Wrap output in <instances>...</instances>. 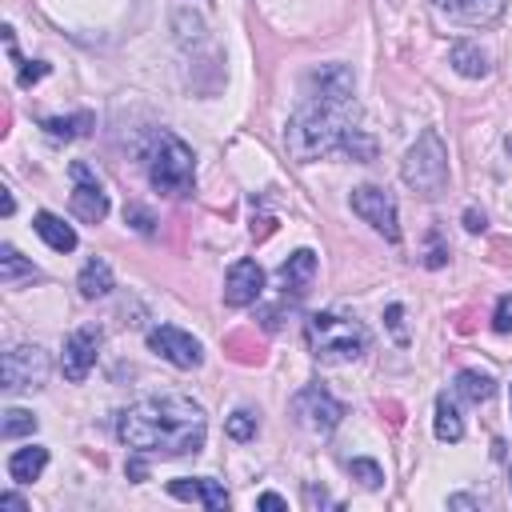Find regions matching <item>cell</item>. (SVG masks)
<instances>
[{
  "label": "cell",
  "instance_id": "6da1fadb",
  "mask_svg": "<svg viewBox=\"0 0 512 512\" xmlns=\"http://www.w3.org/2000/svg\"><path fill=\"white\" fill-rule=\"evenodd\" d=\"M116 436L124 448L144 456H188L204 448L208 416L192 396L164 392L128 404L116 416Z\"/></svg>",
  "mask_w": 512,
  "mask_h": 512
},
{
  "label": "cell",
  "instance_id": "7a4b0ae2",
  "mask_svg": "<svg viewBox=\"0 0 512 512\" xmlns=\"http://www.w3.org/2000/svg\"><path fill=\"white\" fill-rule=\"evenodd\" d=\"M356 108L352 104H324V100H308L284 128V148L296 164H312L328 152L340 148L344 132L352 128Z\"/></svg>",
  "mask_w": 512,
  "mask_h": 512
},
{
  "label": "cell",
  "instance_id": "3957f363",
  "mask_svg": "<svg viewBox=\"0 0 512 512\" xmlns=\"http://www.w3.org/2000/svg\"><path fill=\"white\" fill-rule=\"evenodd\" d=\"M304 340H308V352L320 360V364H348L356 356L368 352V328L348 320V316H336V312H316L308 316L304 324Z\"/></svg>",
  "mask_w": 512,
  "mask_h": 512
},
{
  "label": "cell",
  "instance_id": "277c9868",
  "mask_svg": "<svg viewBox=\"0 0 512 512\" xmlns=\"http://www.w3.org/2000/svg\"><path fill=\"white\" fill-rule=\"evenodd\" d=\"M148 184L160 192V196H188L192 184H196V156L192 148L172 136V132H160L148 148Z\"/></svg>",
  "mask_w": 512,
  "mask_h": 512
},
{
  "label": "cell",
  "instance_id": "5b68a950",
  "mask_svg": "<svg viewBox=\"0 0 512 512\" xmlns=\"http://www.w3.org/2000/svg\"><path fill=\"white\" fill-rule=\"evenodd\" d=\"M400 176L420 196H440L444 192V184H448V148H444L436 128H424L416 136V144L404 152Z\"/></svg>",
  "mask_w": 512,
  "mask_h": 512
},
{
  "label": "cell",
  "instance_id": "8992f818",
  "mask_svg": "<svg viewBox=\"0 0 512 512\" xmlns=\"http://www.w3.org/2000/svg\"><path fill=\"white\" fill-rule=\"evenodd\" d=\"M48 372H52V360L40 344H16L4 352V364H0V380L8 392H28V388H44L48 384Z\"/></svg>",
  "mask_w": 512,
  "mask_h": 512
},
{
  "label": "cell",
  "instance_id": "52a82bcc",
  "mask_svg": "<svg viewBox=\"0 0 512 512\" xmlns=\"http://www.w3.org/2000/svg\"><path fill=\"white\" fill-rule=\"evenodd\" d=\"M348 204H352V212H356L364 224H372L384 240H400V216H396L392 192H384V188H376V184H360V188H352Z\"/></svg>",
  "mask_w": 512,
  "mask_h": 512
},
{
  "label": "cell",
  "instance_id": "ba28073f",
  "mask_svg": "<svg viewBox=\"0 0 512 512\" xmlns=\"http://www.w3.org/2000/svg\"><path fill=\"white\" fill-rule=\"evenodd\" d=\"M292 412H296V420H300L308 432H316V436H328V432L344 420V404H340L332 392H324L320 384L300 388L296 400H292Z\"/></svg>",
  "mask_w": 512,
  "mask_h": 512
},
{
  "label": "cell",
  "instance_id": "9c48e42d",
  "mask_svg": "<svg viewBox=\"0 0 512 512\" xmlns=\"http://www.w3.org/2000/svg\"><path fill=\"white\" fill-rule=\"evenodd\" d=\"M148 348H152L160 360L176 364V368H200V360H204V344H200L192 332L176 328V324H156V328H148Z\"/></svg>",
  "mask_w": 512,
  "mask_h": 512
},
{
  "label": "cell",
  "instance_id": "30bf717a",
  "mask_svg": "<svg viewBox=\"0 0 512 512\" xmlns=\"http://www.w3.org/2000/svg\"><path fill=\"white\" fill-rule=\"evenodd\" d=\"M68 176H72V216L84 220V224H100L108 216V192L100 188V180L88 172V164L72 160L68 164Z\"/></svg>",
  "mask_w": 512,
  "mask_h": 512
},
{
  "label": "cell",
  "instance_id": "8fae6325",
  "mask_svg": "<svg viewBox=\"0 0 512 512\" xmlns=\"http://www.w3.org/2000/svg\"><path fill=\"white\" fill-rule=\"evenodd\" d=\"M352 88L356 76L348 64H320L304 76V96L308 100H324V104H352Z\"/></svg>",
  "mask_w": 512,
  "mask_h": 512
},
{
  "label": "cell",
  "instance_id": "7c38bea8",
  "mask_svg": "<svg viewBox=\"0 0 512 512\" xmlns=\"http://www.w3.org/2000/svg\"><path fill=\"white\" fill-rule=\"evenodd\" d=\"M100 344H104V332H100L96 324H84V328L68 332V340H64V352H60V368H64V376H68L72 384H80V380L92 372Z\"/></svg>",
  "mask_w": 512,
  "mask_h": 512
},
{
  "label": "cell",
  "instance_id": "4fadbf2b",
  "mask_svg": "<svg viewBox=\"0 0 512 512\" xmlns=\"http://www.w3.org/2000/svg\"><path fill=\"white\" fill-rule=\"evenodd\" d=\"M264 292V268L256 260H236L224 276V304L228 308H248Z\"/></svg>",
  "mask_w": 512,
  "mask_h": 512
},
{
  "label": "cell",
  "instance_id": "5bb4252c",
  "mask_svg": "<svg viewBox=\"0 0 512 512\" xmlns=\"http://www.w3.org/2000/svg\"><path fill=\"white\" fill-rule=\"evenodd\" d=\"M168 496L204 504L208 512H224V508H228V492H224V484L212 480V476H180V480H168Z\"/></svg>",
  "mask_w": 512,
  "mask_h": 512
},
{
  "label": "cell",
  "instance_id": "9a60e30c",
  "mask_svg": "<svg viewBox=\"0 0 512 512\" xmlns=\"http://www.w3.org/2000/svg\"><path fill=\"white\" fill-rule=\"evenodd\" d=\"M276 280H280L284 296L300 300V296L312 288V280H316V252H312V248H296V252L276 268Z\"/></svg>",
  "mask_w": 512,
  "mask_h": 512
},
{
  "label": "cell",
  "instance_id": "2e32d148",
  "mask_svg": "<svg viewBox=\"0 0 512 512\" xmlns=\"http://www.w3.org/2000/svg\"><path fill=\"white\" fill-rule=\"evenodd\" d=\"M436 8L460 24H472V28L496 24L504 16V0H436Z\"/></svg>",
  "mask_w": 512,
  "mask_h": 512
},
{
  "label": "cell",
  "instance_id": "e0dca14e",
  "mask_svg": "<svg viewBox=\"0 0 512 512\" xmlns=\"http://www.w3.org/2000/svg\"><path fill=\"white\" fill-rule=\"evenodd\" d=\"M32 228H36V236H40L52 252H72V248H76V228L64 224L56 212H36V216H32Z\"/></svg>",
  "mask_w": 512,
  "mask_h": 512
},
{
  "label": "cell",
  "instance_id": "ac0fdd59",
  "mask_svg": "<svg viewBox=\"0 0 512 512\" xmlns=\"http://www.w3.org/2000/svg\"><path fill=\"white\" fill-rule=\"evenodd\" d=\"M44 464H48V448L44 444H28V448H16L4 468H8V476L16 484H32V480H40Z\"/></svg>",
  "mask_w": 512,
  "mask_h": 512
},
{
  "label": "cell",
  "instance_id": "d6986e66",
  "mask_svg": "<svg viewBox=\"0 0 512 512\" xmlns=\"http://www.w3.org/2000/svg\"><path fill=\"white\" fill-rule=\"evenodd\" d=\"M432 432H436V440H444V444H456V440H464V416H460L456 400H448V396H436Z\"/></svg>",
  "mask_w": 512,
  "mask_h": 512
},
{
  "label": "cell",
  "instance_id": "ffe728a7",
  "mask_svg": "<svg viewBox=\"0 0 512 512\" xmlns=\"http://www.w3.org/2000/svg\"><path fill=\"white\" fill-rule=\"evenodd\" d=\"M76 288H80V296H84V300L108 296V292H112V268H108L100 256H92V260L80 268V276H76Z\"/></svg>",
  "mask_w": 512,
  "mask_h": 512
},
{
  "label": "cell",
  "instance_id": "44dd1931",
  "mask_svg": "<svg viewBox=\"0 0 512 512\" xmlns=\"http://www.w3.org/2000/svg\"><path fill=\"white\" fill-rule=\"evenodd\" d=\"M448 64H452L460 76H468V80H480V76H488V56L480 52V44H468V40L452 44V52H448Z\"/></svg>",
  "mask_w": 512,
  "mask_h": 512
},
{
  "label": "cell",
  "instance_id": "7402d4cb",
  "mask_svg": "<svg viewBox=\"0 0 512 512\" xmlns=\"http://www.w3.org/2000/svg\"><path fill=\"white\" fill-rule=\"evenodd\" d=\"M20 280H40V268L32 260H24L12 244H0V284L16 288Z\"/></svg>",
  "mask_w": 512,
  "mask_h": 512
},
{
  "label": "cell",
  "instance_id": "603a6c76",
  "mask_svg": "<svg viewBox=\"0 0 512 512\" xmlns=\"http://www.w3.org/2000/svg\"><path fill=\"white\" fill-rule=\"evenodd\" d=\"M456 392H460L468 404H484V400H492L496 380H492L488 372H480V368H464V372H456Z\"/></svg>",
  "mask_w": 512,
  "mask_h": 512
},
{
  "label": "cell",
  "instance_id": "cb8c5ba5",
  "mask_svg": "<svg viewBox=\"0 0 512 512\" xmlns=\"http://www.w3.org/2000/svg\"><path fill=\"white\" fill-rule=\"evenodd\" d=\"M92 124H96L92 112H76V116H48L40 128H44L52 140H76V136H88Z\"/></svg>",
  "mask_w": 512,
  "mask_h": 512
},
{
  "label": "cell",
  "instance_id": "d4e9b609",
  "mask_svg": "<svg viewBox=\"0 0 512 512\" xmlns=\"http://www.w3.org/2000/svg\"><path fill=\"white\" fill-rule=\"evenodd\" d=\"M204 36H208L204 20H200L196 12L188 16V8H184V4H176V40H180L184 48H196V44H200Z\"/></svg>",
  "mask_w": 512,
  "mask_h": 512
},
{
  "label": "cell",
  "instance_id": "484cf974",
  "mask_svg": "<svg viewBox=\"0 0 512 512\" xmlns=\"http://www.w3.org/2000/svg\"><path fill=\"white\" fill-rule=\"evenodd\" d=\"M36 424H40V420H36L28 408H8V412H4V420H0V436H4V440L32 436V432H36Z\"/></svg>",
  "mask_w": 512,
  "mask_h": 512
},
{
  "label": "cell",
  "instance_id": "4316f807",
  "mask_svg": "<svg viewBox=\"0 0 512 512\" xmlns=\"http://www.w3.org/2000/svg\"><path fill=\"white\" fill-rule=\"evenodd\" d=\"M340 152H348L352 160L368 164V160L376 156V140H372L368 132H360V128H348V132H344V140H340Z\"/></svg>",
  "mask_w": 512,
  "mask_h": 512
},
{
  "label": "cell",
  "instance_id": "83f0119b",
  "mask_svg": "<svg viewBox=\"0 0 512 512\" xmlns=\"http://www.w3.org/2000/svg\"><path fill=\"white\" fill-rule=\"evenodd\" d=\"M224 432H228L232 440H256V432H260V420H256V412H248V408H236V412L224 420Z\"/></svg>",
  "mask_w": 512,
  "mask_h": 512
},
{
  "label": "cell",
  "instance_id": "f1b7e54d",
  "mask_svg": "<svg viewBox=\"0 0 512 512\" xmlns=\"http://www.w3.org/2000/svg\"><path fill=\"white\" fill-rule=\"evenodd\" d=\"M348 472H352V480H360L364 488H380V484H384V468H380L376 460L356 456V460H348Z\"/></svg>",
  "mask_w": 512,
  "mask_h": 512
},
{
  "label": "cell",
  "instance_id": "f546056e",
  "mask_svg": "<svg viewBox=\"0 0 512 512\" xmlns=\"http://www.w3.org/2000/svg\"><path fill=\"white\" fill-rule=\"evenodd\" d=\"M384 324H388V332H392L400 344H408V332H404V304H388V308H384Z\"/></svg>",
  "mask_w": 512,
  "mask_h": 512
},
{
  "label": "cell",
  "instance_id": "4dcf8cb0",
  "mask_svg": "<svg viewBox=\"0 0 512 512\" xmlns=\"http://www.w3.org/2000/svg\"><path fill=\"white\" fill-rule=\"evenodd\" d=\"M124 224H132L136 232H152V224H156V220H152V212H148V208L128 204V208H124Z\"/></svg>",
  "mask_w": 512,
  "mask_h": 512
},
{
  "label": "cell",
  "instance_id": "1f68e13d",
  "mask_svg": "<svg viewBox=\"0 0 512 512\" xmlns=\"http://www.w3.org/2000/svg\"><path fill=\"white\" fill-rule=\"evenodd\" d=\"M492 328L496 332H512V296H500L496 316H492Z\"/></svg>",
  "mask_w": 512,
  "mask_h": 512
},
{
  "label": "cell",
  "instance_id": "d6a6232c",
  "mask_svg": "<svg viewBox=\"0 0 512 512\" xmlns=\"http://www.w3.org/2000/svg\"><path fill=\"white\" fill-rule=\"evenodd\" d=\"M444 260H448V248H444L440 236L432 232V236H428V256H424V264H428V268H440Z\"/></svg>",
  "mask_w": 512,
  "mask_h": 512
},
{
  "label": "cell",
  "instance_id": "836d02e7",
  "mask_svg": "<svg viewBox=\"0 0 512 512\" xmlns=\"http://www.w3.org/2000/svg\"><path fill=\"white\" fill-rule=\"evenodd\" d=\"M44 76H48V64L36 60V64H24L16 80H20V88H28V84H36V80H44Z\"/></svg>",
  "mask_w": 512,
  "mask_h": 512
},
{
  "label": "cell",
  "instance_id": "e575fe53",
  "mask_svg": "<svg viewBox=\"0 0 512 512\" xmlns=\"http://www.w3.org/2000/svg\"><path fill=\"white\" fill-rule=\"evenodd\" d=\"M256 508H260V512H284V508H288V500H284V496H276V492H264V496H256Z\"/></svg>",
  "mask_w": 512,
  "mask_h": 512
},
{
  "label": "cell",
  "instance_id": "d590c367",
  "mask_svg": "<svg viewBox=\"0 0 512 512\" xmlns=\"http://www.w3.org/2000/svg\"><path fill=\"white\" fill-rule=\"evenodd\" d=\"M488 500L484 496H468V492H456V496H448V508H484Z\"/></svg>",
  "mask_w": 512,
  "mask_h": 512
},
{
  "label": "cell",
  "instance_id": "8d00e7d4",
  "mask_svg": "<svg viewBox=\"0 0 512 512\" xmlns=\"http://www.w3.org/2000/svg\"><path fill=\"white\" fill-rule=\"evenodd\" d=\"M464 228H468V232H484V212L468 208V212H464Z\"/></svg>",
  "mask_w": 512,
  "mask_h": 512
},
{
  "label": "cell",
  "instance_id": "74e56055",
  "mask_svg": "<svg viewBox=\"0 0 512 512\" xmlns=\"http://www.w3.org/2000/svg\"><path fill=\"white\" fill-rule=\"evenodd\" d=\"M0 508H4V512H24L28 504H24L16 492H4V496H0Z\"/></svg>",
  "mask_w": 512,
  "mask_h": 512
},
{
  "label": "cell",
  "instance_id": "f35d334b",
  "mask_svg": "<svg viewBox=\"0 0 512 512\" xmlns=\"http://www.w3.org/2000/svg\"><path fill=\"white\" fill-rule=\"evenodd\" d=\"M12 208H16L12 192H8V188H0V212H4V216H12Z\"/></svg>",
  "mask_w": 512,
  "mask_h": 512
},
{
  "label": "cell",
  "instance_id": "ab89813d",
  "mask_svg": "<svg viewBox=\"0 0 512 512\" xmlns=\"http://www.w3.org/2000/svg\"><path fill=\"white\" fill-rule=\"evenodd\" d=\"M308 500H312V504H328V496H324V488H308Z\"/></svg>",
  "mask_w": 512,
  "mask_h": 512
},
{
  "label": "cell",
  "instance_id": "60d3db41",
  "mask_svg": "<svg viewBox=\"0 0 512 512\" xmlns=\"http://www.w3.org/2000/svg\"><path fill=\"white\" fill-rule=\"evenodd\" d=\"M508 488H512V468H508Z\"/></svg>",
  "mask_w": 512,
  "mask_h": 512
},
{
  "label": "cell",
  "instance_id": "b9f144b4",
  "mask_svg": "<svg viewBox=\"0 0 512 512\" xmlns=\"http://www.w3.org/2000/svg\"><path fill=\"white\" fill-rule=\"evenodd\" d=\"M508 408H512V388H508Z\"/></svg>",
  "mask_w": 512,
  "mask_h": 512
}]
</instances>
